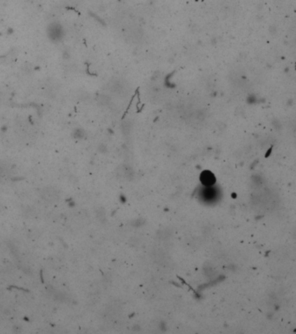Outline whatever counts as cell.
<instances>
[{"instance_id":"5b68a950","label":"cell","mask_w":296,"mask_h":334,"mask_svg":"<svg viewBox=\"0 0 296 334\" xmlns=\"http://www.w3.org/2000/svg\"><path fill=\"white\" fill-rule=\"evenodd\" d=\"M73 134H74V136H75V138H76L81 139V138H83L84 137V135H85V132H84L83 130L80 129V128H77V129L74 131Z\"/></svg>"},{"instance_id":"8992f818","label":"cell","mask_w":296,"mask_h":334,"mask_svg":"<svg viewBox=\"0 0 296 334\" xmlns=\"http://www.w3.org/2000/svg\"><path fill=\"white\" fill-rule=\"evenodd\" d=\"M99 103L102 105H106L110 103V98L105 95H101L98 97Z\"/></svg>"},{"instance_id":"52a82bcc","label":"cell","mask_w":296,"mask_h":334,"mask_svg":"<svg viewBox=\"0 0 296 334\" xmlns=\"http://www.w3.org/2000/svg\"><path fill=\"white\" fill-rule=\"evenodd\" d=\"M130 127H131V124L130 123V121H125L122 124V130L123 131L124 133H128L130 131Z\"/></svg>"},{"instance_id":"6da1fadb","label":"cell","mask_w":296,"mask_h":334,"mask_svg":"<svg viewBox=\"0 0 296 334\" xmlns=\"http://www.w3.org/2000/svg\"><path fill=\"white\" fill-rule=\"evenodd\" d=\"M47 36L52 43L62 42L65 36V32H64V29L63 25L57 22L50 24L47 28Z\"/></svg>"},{"instance_id":"ba28073f","label":"cell","mask_w":296,"mask_h":334,"mask_svg":"<svg viewBox=\"0 0 296 334\" xmlns=\"http://www.w3.org/2000/svg\"><path fill=\"white\" fill-rule=\"evenodd\" d=\"M215 196V192L213 190H209V189H207L206 192H205V197L206 198H213Z\"/></svg>"},{"instance_id":"277c9868","label":"cell","mask_w":296,"mask_h":334,"mask_svg":"<svg viewBox=\"0 0 296 334\" xmlns=\"http://www.w3.org/2000/svg\"><path fill=\"white\" fill-rule=\"evenodd\" d=\"M109 89L113 93L121 94L124 91V85L119 80H115V81H112L110 84H109Z\"/></svg>"},{"instance_id":"3957f363","label":"cell","mask_w":296,"mask_h":334,"mask_svg":"<svg viewBox=\"0 0 296 334\" xmlns=\"http://www.w3.org/2000/svg\"><path fill=\"white\" fill-rule=\"evenodd\" d=\"M201 183L206 185V186H211L215 181H216V177L215 176L210 172H204L201 173Z\"/></svg>"},{"instance_id":"7a4b0ae2","label":"cell","mask_w":296,"mask_h":334,"mask_svg":"<svg viewBox=\"0 0 296 334\" xmlns=\"http://www.w3.org/2000/svg\"><path fill=\"white\" fill-rule=\"evenodd\" d=\"M43 198L47 201H50V202H54L55 200H57L59 197V192L57 189L55 188H51V187H49V188H46L43 191Z\"/></svg>"}]
</instances>
